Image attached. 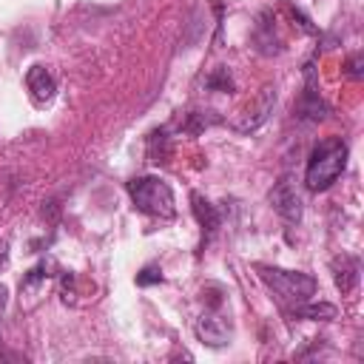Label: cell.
Here are the masks:
<instances>
[{
  "mask_svg": "<svg viewBox=\"0 0 364 364\" xmlns=\"http://www.w3.org/2000/svg\"><path fill=\"white\" fill-rule=\"evenodd\" d=\"M347 142L338 139V136H327L321 139L313 154H310V162H307V171H304V185L307 191H327L347 168Z\"/></svg>",
  "mask_w": 364,
  "mask_h": 364,
  "instance_id": "obj_1",
  "label": "cell"
},
{
  "mask_svg": "<svg viewBox=\"0 0 364 364\" xmlns=\"http://www.w3.org/2000/svg\"><path fill=\"white\" fill-rule=\"evenodd\" d=\"M128 193H131V202L148 213V216H159V219H171L176 213V205H173V191L165 179L159 176H134L128 182Z\"/></svg>",
  "mask_w": 364,
  "mask_h": 364,
  "instance_id": "obj_2",
  "label": "cell"
},
{
  "mask_svg": "<svg viewBox=\"0 0 364 364\" xmlns=\"http://www.w3.org/2000/svg\"><path fill=\"white\" fill-rule=\"evenodd\" d=\"M256 270L264 279V284L273 287V293H279L284 301H293V304L307 301L318 287L313 276L299 273V270H282V267H267V264H259Z\"/></svg>",
  "mask_w": 364,
  "mask_h": 364,
  "instance_id": "obj_3",
  "label": "cell"
},
{
  "mask_svg": "<svg viewBox=\"0 0 364 364\" xmlns=\"http://www.w3.org/2000/svg\"><path fill=\"white\" fill-rule=\"evenodd\" d=\"M273 102H276V91H273V88H262L259 97L253 100V105H247L245 114L233 122V128H236L239 134H250V131L262 128V125L267 122L270 111H273Z\"/></svg>",
  "mask_w": 364,
  "mask_h": 364,
  "instance_id": "obj_4",
  "label": "cell"
},
{
  "mask_svg": "<svg viewBox=\"0 0 364 364\" xmlns=\"http://www.w3.org/2000/svg\"><path fill=\"white\" fill-rule=\"evenodd\" d=\"M270 205L287 222H299L301 219V196L296 193V185H293L290 176H282L276 182V188L270 191Z\"/></svg>",
  "mask_w": 364,
  "mask_h": 364,
  "instance_id": "obj_5",
  "label": "cell"
},
{
  "mask_svg": "<svg viewBox=\"0 0 364 364\" xmlns=\"http://www.w3.org/2000/svg\"><path fill=\"white\" fill-rule=\"evenodd\" d=\"M196 336H199V341H205L208 347H225L228 338H230V321H225L222 316L208 313V316H202V318L196 321Z\"/></svg>",
  "mask_w": 364,
  "mask_h": 364,
  "instance_id": "obj_6",
  "label": "cell"
},
{
  "mask_svg": "<svg viewBox=\"0 0 364 364\" xmlns=\"http://www.w3.org/2000/svg\"><path fill=\"white\" fill-rule=\"evenodd\" d=\"M26 85H28V94H31V100L37 105H46V102L54 100L57 85H54V77L48 74L46 65H31L28 74H26Z\"/></svg>",
  "mask_w": 364,
  "mask_h": 364,
  "instance_id": "obj_7",
  "label": "cell"
},
{
  "mask_svg": "<svg viewBox=\"0 0 364 364\" xmlns=\"http://www.w3.org/2000/svg\"><path fill=\"white\" fill-rule=\"evenodd\" d=\"M299 114L304 117V119H310V122H316V119H324V114H327V105L318 100V94L313 91V65H307V91H304V100H301V105H299Z\"/></svg>",
  "mask_w": 364,
  "mask_h": 364,
  "instance_id": "obj_8",
  "label": "cell"
},
{
  "mask_svg": "<svg viewBox=\"0 0 364 364\" xmlns=\"http://www.w3.org/2000/svg\"><path fill=\"white\" fill-rule=\"evenodd\" d=\"M191 208H193V216L202 225V230H208V236H210L219 228V210L202 193H191Z\"/></svg>",
  "mask_w": 364,
  "mask_h": 364,
  "instance_id": "obj_9",
  "label": "cell"
},
{
  "mask_svg": "<svg viewBox=\"0 0 364 364\" xmlns=\"http://www.w3.org/2000/svg\"><path fill=\"white\" fill-rule=\"evenodd\" d=\"M333 276H336V287L341 293H350L358 282V262L350 259V256H341L333 262Z\"/></svg>",
  "mask_w": 364,
  "mask_h": 364,
  "instance_id": "obj_10",
  "label": "cell"
},
{
  "mask_svg": "<svg viewBox=\"0 0 364 364\" xmlns=\"http://www.w3.org/2000/svg\"><path fill=\"white\" fill-rule=\"evenodd\" d=\"M290 313H293L296 318H310V321H330V318L338 316L336 304H330V301H318V304H313V301H301V304H296Z\"/></svg>",
  "mask_w": 364,
  "mask_h": 364,
  "instance_id": "obj_11",
  "label": "cell"
},
{
  "mask_svg": "<svg viewBox=\"0 0 364 364\" xmlns=\"http://www.w3.org/2000/svg\"><path fill=\"white\" fill-rule=\"evenodd\" d=\"M148 156L151 162H168L171 156V139H168V131L165 128H156L148 134Z\"/></svg>",
  "mask_w": 364,
  "mask_h": 364,
  "instance_id": "obj_12",
  "label": "cell"
},
{
  "mask_svg": "<svg viewBox=\"0 0 364 364\" xmlns=\"http://www.w3.org/2000/svg\"><path fill=\"white\" fill-rule=\"evenodd\" d=\"M208 88H222V91H233V80L228 74V68H216L208 80Z\"/></svg>",
  "mask_w": 364,
  "mask_h": 364,
  "instance_id": "obj_13",
  "label": "cell"
},
{
  "mask_svg": "<svg viewBox=\"0 0 364 364\" xmlns=\"http://www.w3.org/2000/svg\"><path fill=\"white\" fill-rule=\"evenodd\" d=\"M156 282H162V270L156 264H148V267H142L136 273V284L139 287H148V284H156Z\"/></svg>",
  "mask_w": 364,
  "mask_h": 364,
  "instance_id": "obj_14",
  "label": "cell"
},
{
  "mask_svg": "<svg viewBox=\"0 0 364 364\" xmlns=\"http://www.w3.org/2000/svg\"><path fill=\"white\" fill-rule=\"evenodd\" d=\"M347 74H350V77H361V57H353V60L347 63Z\"/></svg>",
  "mask_w": 364,
  "mask_h": 364,
  "instance_id": "obj_15",
  "label": "cell"
},
{
  "mask_svg": "<svg viewBox=\"0 0 364 364\" xmlns=\"http://www.w3.org/2000/svg\"><path fill=\"white\" fill-rule=\"evenodd\" d=\"M9 264V245L6 242H0V270Z\"/></svg>",
  "mask_w": 364,
  "mask_h": 364,
  "instance_id": "obj_16",
  "label": "cell"
},
{
  "mask_svg": "<svg viewBox=\"0 0 364 364\" xmlns=\"http://www.w3.org/2000/svg\"><path fill=\"white\" fill-rule=\"evenodd\" d=\"M6 301H9V287H6V284H0V310L6 307Z\"/></svg>",
  "mask_w": 364,
  "mask_h": 364,
  "instance_id": "obj_17",
  "label": "cell"
}]
</instances>
